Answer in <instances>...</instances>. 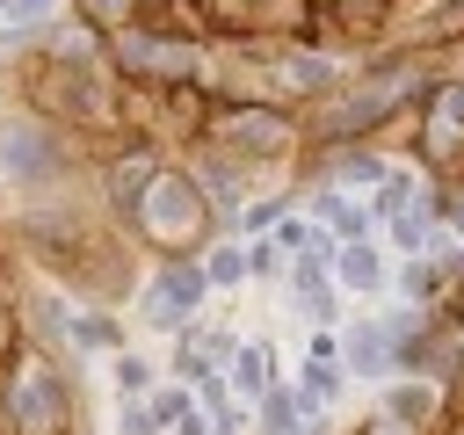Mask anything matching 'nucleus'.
<instances>
[{"instance_id": "nucleus-1", "label": "nucleus", "mask_w": 464, "mask_h": 435, "mask_svg": "<svg viewBox=\"0 0 464 435\" xmlns=\"http://www.w3.org/2000/svg\"><path fill=\"white\" fill-rule=\"evenodd\" d=\"M123 7H130V0H87V14H102V22H116Z\"/></svg>"}]
</instances>
